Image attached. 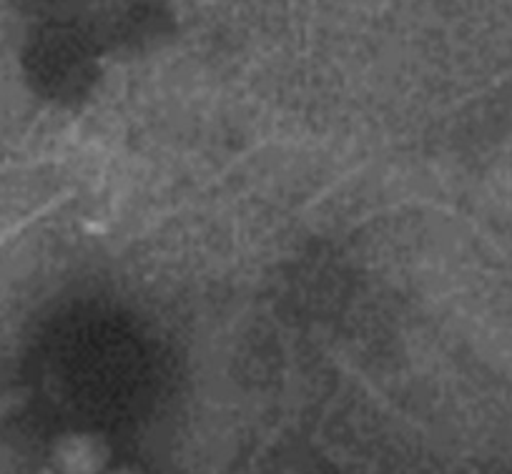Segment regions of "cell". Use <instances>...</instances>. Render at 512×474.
I'll list each match as a JSON object with an SVG mask.
<instances>
[{
  "instance_id": "1",
  "label": "cell",
  "mask_w": 512,
  "mask_h": 474,
  "mask_svg": "<svg viewBox=\"0 0 512 474\" xmlns=\"http://www.w3.org/2000/svg\"><path fill=\"white\" fill-rule=\"evenodd\" d=\"M11 404H13L11 394H6V397H0V417H3V414H6L8 409H11Z\"/></svg>"
}]
</instances>
